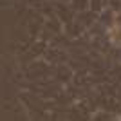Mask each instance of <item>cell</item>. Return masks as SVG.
Wrapping results in <instances>:
<instances>
[]
</instances>
